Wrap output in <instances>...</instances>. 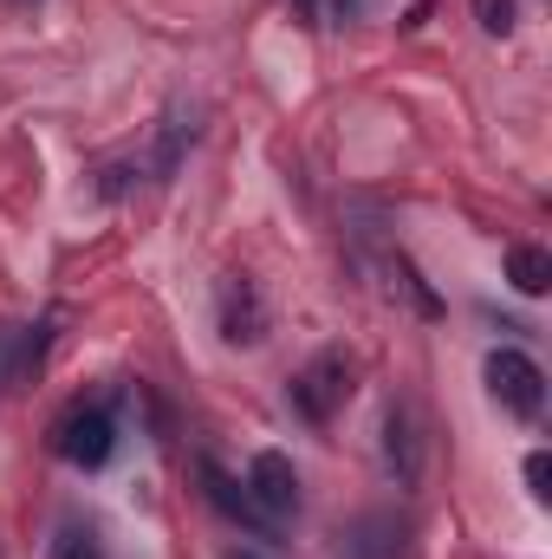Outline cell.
<instances>
[{
  "label": "cell",
  "mask_w": 552,
  "mask_h": 559,
  "mask_svg": "<svg viewBox=\"0 0 552 559\" xmlns=\"http://www.w3.org/2000/svg\"><path fill=\"white\" fill-rule=\"evenodd\" d=\"M351 378H358V371H351V358H345V352H319L305 371H292L286 397H292V411H299L305 423H319V429H325V423L345 411V397L358 391Z\"/></svg>",
  "instance_id": "6da1fadb"
},
{
  "label": "cell",
  "mask_w": 552,
  "mask_h": 559,
  "mask_svg": "<svg viewBox=\"0 0 552 559\" xmlns=\"http://www.w3.org/2000/svg\"><path fill=\"white\" fill-rule=\"evenodd\" d=\"M488 397L507 411V417L533 423L540 411H547V371L527 358V352H514V345H501V352H488Z\"/></svg>",
  "instance_id": "7a4b0ae2"
},
{
  "label": "cell",
  "mask_w": 552,
  "mask_h": 559,
  "mask_svg": "<svg viewBox=\"0 0 552 559\" xmlns=\"http://www.w3.org/2000/svg\"><path fill=\"white\" fill-rule=\"evenodd\" d=\"M52 449L72 462V468H105L111 462V449H118V423L105 404H72L59 429H52Z\"/></svg>",
  "instance_id": "3957f363"
},
{
  "label": "cell",
  "mask_w": 552,
  "mask_h": 559,
  "mask_svg": "<svg viewBox=\"0 0 552 559\" xmlns=\"http://www.w3.org/2000/svg\"><path fill=\"white\" fill-rule=\"evenodd\" d=\"M215 325H221L228 345H261L267 338V299H261L254 274H221V286H215Z\"/></svg>",
  "instance_id": "277c9868"
},
{
  "label": "cell",
  "mask_w": 552,
  "mask_h": 559,
  "mask_svg": "<svg viewBox=\"0 0 552 559\" xmlns=\"http://www.w3.org/2000/svg\"><path fill=\"white\" fill-rule=\"evenodd\" d=\"M248 501H254L267 521L299 514V468H292L279 449H261V455L248 462Z\"/></svg>",
  "instance_id": "5b68a950"
},
{
  "label": "cell",
  "mask_w": 552,
  "mask_h": 559,
  "mask_svg": "<svg viewBox=\"0 0 552 559\" xmlns=\"http://www.w3.org/2000/svg\"><path fill=\"white\" fill-rule=\"evenodd\" d=\"M345 559H410V521L377 508V514H358L351 534H345Z\"/></svg>",
  "instance_id": "8992f818"
},
{
  "label": "cell",
  "mask_w": 552,
  "mask_h": 559,
  "mask_svg": "<svg viewBox=\"0 0 552 559\" xmlns=\"http://www.w3.org/2000/svg\"><path fill=\"white\" fill-rule=\"evenodd\" d=\"M384 462H391L397 488H416L422 481V429H416L410 404H391V417H384Z\"/></svg>",
  "instance_id": "52a82bcc"
},
{
  "label": "cell",
  "mask_w": 552,
  "mask_h": 559,
  "mask_svg": "<svg viewBox=\"0 0 552 559\" xmlns=\"http://www.w3.org/2000/svg\"><path fill=\"white\" fill-rule=\"evenodd\" d=\"M507 280H514V293L540 299V293L552 286V254L533 248V241H514V248H507Z\"/></svg>",
  "instance_id": "ba28073f"
},
{
  "label": "cell",
  "mask_w": 552,
  "mask_h": 559,
  "mask_svg": "<svg viewBox=\"0 0 552 559\" xmlns=\"http://www.w3.org/2000/svg\"><path fill=\"white\" fill-rule=\"evenodd\" d=\"M202 481H208V501H215V508H221L228 521H248V527H261V521H267V514H261V508L248 501V488H241V481H235L228 468H215V462H202Z\"/></svg>",
  "instance_id": "9c48e42d"
},
{
  "label": "cell",
  "mask_w": 552,
  "mask_h": 559,
  "mask_svg": "<svg viewBox=\"0 0 552 559\" xmlns=\"http://www.w3.org/2000/svg\"><path fill=\"white\" fill-rule=\"evenodd\" d=\"M46 559H105V540H98V527H92V521H65Z\"/></svg>",
  "instance_id": "30bf717a"
},
{
  "label": "cell",
  "mask_w": 552,
  "mask_h": 559,
  "mask_svg": "<svg viewBox=\"0 0 552 559\" xmlns=\"http://www.w3.org/2000/svg\"><path fill=\"white\" fill-rule=\"evenodd\" d=\"M391 274L404 280V293H410L416 299V312H422V319H442V299H435V293H429V280L416 274L410 261H404V254H397V261H391Z\"/></svg>",
  "instance_id": "8fae6325"
},
{
  "label": "cell",
  "mask_w": 552,
  "mask_h": 559,
  "mask_svg": "<svg viewBox=\"0 0 552 559\" xmlns=\"http://www.w3.org/2000/svg\"><path fill=\"white\" fill-rule=\"evenodd\" d=\"M475 20H481V33L507 39L514 33V0H475Z\"/></svg>",
  "instance_id": "7c38bea8"
},
{
  "label": "cell",
  "mask_w": 552,
  "mask_h": 559,
  "mask_svg": "<svg viewBox=\"0 0 552 559\" xmlns=\"http://www.w3.org/2000/svg\"><path fill=\"white\" fill-rule=\"evenodd\" d=\"M527 495H533V501H552V455L547 449L527 455Z\"/></svg>",
  "instance_id": "4fadbf2b"
},
{
  "label": "cell",
  "mask_w": 552,
  "mask_h": 559,
  "mask_svg": "<svg viewBox=\"0 0 552 559\" xmlns=\"http://www.w3.org/2000/svg\"><path fill=\"white\" fill-rule=\"evenodd\" d=\"M429 7H435V0H416L410 13H404V33H416V26H422V20H429Z\"/></svg>",
  "instance_id": "5bb4252c"
},
{
  "label": "cell",
  "mask_w": 552,
  "mask_h": 559,
  "mask_svg": "<svg viewBox=\"0 0 552 559\" xmlns=\"http://www.w3.org/2000/svg\"><path fill=\"white\" fill-rule=\"evenodd\" d=\"M286 7H292V13H299V20H305V26H312V20H319V0H286Z\"/></svg>",
  "instance_id": "9a60e30c"
},
{
  "label": "cell",
  "mask_w": 552,
  "mask_h": 559,
  "mask_svg": "<svg viewBox=\"0 0 552 559\" xmlns=\"http://www.w3.org/2000/svg\"><path fill=\"white\" fill-rule=\"evenodd\" d=\"M228 559H261V554H248V547H235V554H228Z\"/></svg>",
  "instance_id": "2e32d148"
}]
</instances>
